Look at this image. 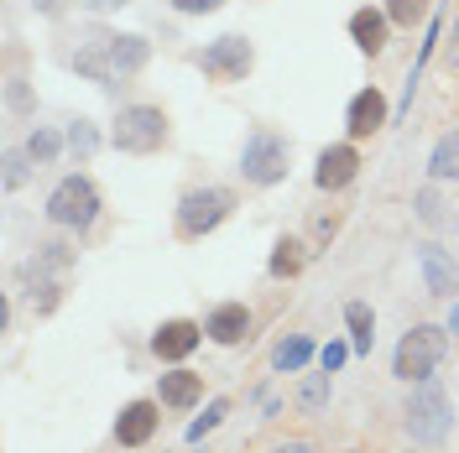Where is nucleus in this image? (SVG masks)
Segmentation results:
<instances>
[{
	"instance_id": "nucleus-1",
	"label": "nucleus",
	"mask_w": 459,
	"mask_h": 453,
	"mask_svg": "<svg viewBox=\"0 0 459 453\" xmlns=\"http://www.w3.org/2000/svg\"><path fill=\"white\" fill-rule=\"evenodd\" d=\"M146 47L142 37H115V31H94L79 57H74V68L84 73V79H100V84H115V79H131V73H142L146 68Z\"/></svg>"
},
{
	"instance_id": "nucleus-2",
	"label": "nucleus",
	"mask_w": 459,
	"mask_h": 453,
	"mask_svg": "<svg viewBox=\"0 0 459 453\" xmlns=\"http://www.w3.org/2000/svg\"><path fill=\"white\" fill-rule=\"evenodd\" d=\"M22 286H27V297H31V312L48 318V312L63 303V292L74 286V251H68L63 240L37 245V255L22 266Z\"/></svg>"
},
{
	"instance_id": "nucleus-3",
	"label": "nucleus",
	"mask_w": 459,
	"mask_h": 453,
	"mask_svg": "<svg viewBox=\"0 0 459 453\" xmlns=\"http://www.w3.org/2000/svg\"><path fill=\"white\" fill-rule=\"evenodd\" d=\"M444 349H449V334H444V329H433V323H418L412 334H402L397 360H392L397 380H407V386L429 380L433 370H438V360H444Z\"/></svg>"
},
{
	"instance_id": "nucleus-4",
	"label": "nucleus",
	"mask_w": 459,
	"mask_h": 453,
	"mask_svg": "<svg viewBox=\"0 0 459 453\" xmlns=\"http://www.w3.org/2000/svg\"><path fill=\"white\" fill-rule=\"evenodd\" d=\"M449 397H444V386L438 380H418L412 386V397H407V432L418 438V443H444V432H449Z\"/></svg>"
},
{
	"instance_id": "nucleus-5",
	"label": "nucleus",
	"mask_w": 459,
	"mask_h": 453,
	"mask_svg": "<svg viewBox=\"0 0 459 453\" xmlns=\"http://www.w3.org/2000/svg\"><path fill=\"white\" fill-rule=\"evenodd\" d=\"M235 209V193L230 188H194L188 199L178 203V235L183 240H204L209 229H220Z\"/></svg>"
},
{
	"instance_id": "nucleus-6",
	"label": "nucleus",
	"mask_w": 459,
	"mask_h": 453,
	"mask_svg": "<svg viewBox=\"0 0 459 453\" xmlns=\"http://www.w3.org/2000/svg\"><path fill=\"white\" fill-rule=\"evenodd\" d=\"M168 141V115L157 105H131V110L115 115V146L131 151V157H146Z\"/></svg>"
},
{
	"instance_id": "nucleus-7",
	"label": "nucleus",
	"mask_w": 459,
	"mask_h": 453,
	"mask_svg": "<svg viewBox=\"0 0 459 453\" xmlns=\"http://www.w3.org/2000/svg\"><path fill=\"white\" fill-rule=\"evenodd\" d=\"M94 214H100V193H94V183L89 177H63L53 188V199H48V219L63 229H84L94 225Z\"/></svg>"
},
{
	"instance_id": "nucleus-8",
	"label": "nucleus",
	"mask_w": 459,
	"mask_h": 453,
	"mask_svg": "<svg viewBox=\"0 0 459 453\" xmlns=\"http://www.w3.org/2000/svg\"><path fill=\"white\" fill-rule=\"evenodd\" d=\"M240 172H246V183H256V188L282 183L287 177V141L272 136V131H256V136L246 141V151H240Z\"/></svg>"
},
{
	"instance_id": "nucleus-9",
	"label": "nucleus",
	"mask_w": 459,
	"mask_h": 453,
	"mask_svg": "<svg viewBox=\"0 0 459 453\" xmlns=\"http://www.w3.org/2000/svg\"><path fill=\"white\" fill-rule=\"evenodd\" d=\"M199 63H204V73H209L214 84H235V79L251 73V42H246V37H220V42L204 47Z\"/></svg>"
},
{
	"instance_id": "nucleus-10",
	"label": "nucleus",
	"mask_w": 459,
	"mask_h": 453,
	"mask_svg": "<svg viewBox=\"0 0 459 453\" xmlns=\"http://www.w3.org/2000/svg\"><path fill=\"white\" fill-rule=\"evenodd\" d=\"M204 329L199 323H188V318H172V323H162L157 334H152V349H157V360H188L194 349H199Z\"/></svg>"
},
{
	"instance_id": "nucleus-11",
	"label": "nucleus",
	"mask_w": 459,
	"mask_h": 453,
	"mask_svg": "<svg viewBox=\"0 0 459 453\" xmlns=\"http://www.w3.org/2000/svg\"><path fill=\"white\" fill-rule=\"evenodd\" d=\"M360 172V151L355 146H329L324 157H318V172H314V183L324 188V193H340L344 183Z\"/></svg>"
},
{
	"instance_id": "nucleus-12",
	"label": "nucleus",
	"mask_w": 459,
	"mask_h": 453,
	"mask_svg": "<svg viewBox=\"0 0 459 453\" xmlns=\"http://www.w3.org/2000/svg\"><path fill=\"white\" fill-rule=\"evenodd\" d=\"M418 266H423V282H429L433 297H455L459 266L449 261V251H444V245H423V251H418Z\"/></svg>"
},
{
	"instance_id": "nucleus-13",
	"label": "nucleus",
	"mask_w": 459,
	"mask_h": 453,
	"mask_svg": "<svg viewBox=\"0 0 459 453\" xmlns=\"http://www.w3.org/2000/svg\"><path fill=\"white\" fill-rule=\"evenodd\" d=\"M381 125H386V99H381V89H360V94L350 99V136L366 141Z\"/></svg>"
},
{
	"instance_id": "nucleus-14",
	"label": "nucleus",
	"mask_w": 459,
	"mask_h": 453,
	"mask_svg": "<svg viewBox=\"0 0 459 453\" xmlns=\"http://www.w3.org/2000/svg\"><path fill=\"white\" fill-rule=\"evenodd\" d=\"M152 432H157V406H152V401H131V406L115 417V438H120L126 449H142Z\"/></svg>"
},
{
	"instance_id": "nucleus-15",
	"label": "nucleus",
	"mask_w": 459,
	"mask_h": 453,
	"mask_svg": "<svg viewBox=\"0 0 459 453\" xmlns=\"http://www.w3.org/2000/svg\"><path fill=\"white\" fill-rule=\"evenodd\" d=\"M204 334H209L214 344H240L246 334H251V312L240 308V303H220V308L209 312Z\"/></svg>"
},
{
	"instance_id": "nucleus-16",
	"label": "nucleus",
	"mask_w": 459,
	"mask_h": 453,
	"mask_svg": "<svg viewBox=\"0 0 459 453\" xmlns=\"http://www.w3.org/2000/svg\"><path fill=\"white\" fill-rule=\"evenodd\" d=\"M199 397H204V375H194V370H172V375H162V406L188 412Z\"/></svg>"
},
{
	"instance_id": "nucleus-17",
	"label": "nucleus",
	"mask_w": 459,
	"mask_h": 453,
	"mask_svg": "<svg viewBox=\"0 0 459 453\" xmlns=\"http://www.w3.org/2000/svg\"><path fill=\"white\" fill-rule=\"evenodd\" d=\"M386 21H392V16H381V11H355V16H350L355 47H360V53H381V47H386Z\"/></svg>"
},
{
	"instance_id": "nucleus-18",
	"label": "nucleus",
	"mask_w": 459,
	"mask_h": 453,
	"mask_svg": "<svg viewBox=\"0 0 459 453\" xmlns=\"http://www.w3.org/2000/svg\"><path fill=\"white\" fill-rule=\"evenodd\" d=\"M344 323H350V349H360V355H371V344H376V318L366 303H350L344 308Z\"/></svg>"
},
{
	"instance_id": "nucleus-19",
	"label": "nucleus",
	"mask_w": 459,
	"mask_h": 453,
	"mask_svg": "<svg viewBox=\"0 0 459 453\" xmlns=\"http://www.w3.org/2000/svg\"><path fill=\"white\" fill-rule=\"evenodd\" d=\"M429 172L438 177V183H449V177H459V125L444 136V141L433 146V162H429Z\"/></svg>"
},
{
	"instance_id": "nucleus-20",
	"label": "nucleus",
	"mask_w": 459,
	"mask_h": 453,
	"mask_svg": "<svg viewBox=\"0 0 459 453\" xmlns=\"http://www.w3.org/2000/svg\"><path fill=\"white\" fill-rule=\"evenodd\" d=\"M303 261H308V251H303L298 240H277V251H272V277H298Z\"/></svg>"
},
{
	"instance_id": "nucleus-21",
	"label": "nucleus",
	"mask_w": 459,
	"mask_h": 453,
	"mask_svg": "<svg viewBox=\"0 0 459 453\" xmlns=\"http://www.w3.org/2000/svg\"><path fill=\"white\" fill-rule=\"evenodd\" d=\"M308 355H314V344L303 339V334H292V339L277 344V370H303L308 365Z\"/></svg>"
},
{
	"instance_id": "nucleus-22",
	"label": "nucleus",
	"mask_w": 459,
	"mask_h": 453,
	"mask_svg": "<svg viewBox=\"0 0 459 453\" xmlns=\"http://www.w3.org/2000/svg\"><path fill=\"white\" fill-rule=\"evenodd\" d=\"M324 401H329V370H324V375H308L303 391H298V406H303V412H318Z\"/></svg>"
},
{
	"instance_id": "nucleus-23",
	"label": "nucleus",
	"mask_w": 459,
	"mask_h": 453,
	"mask_svg": "<svg viewBox=\"0 0 459 453\" xmlns=\"http://www.w3.org/2000/svg\"><path fill=\"white\" fill-rule=\"evenodd\" d=\"M386 16H392L397 27H412V21L429 16V0H386Z\"/></svg>"
},
{
	"instance_id": "nucleus-24",
	"label": "nucleus",
	"mask_w": 459,
	"mask_h": 453,
	"mask_svg": "<svg viewBox=\"0 0 459 453\" xmlns=\"http://www.w3.org/2000/svg\"><path fill=\"white\" fill-rule=\"evenodd\" d=\"M68 146H74V157H94V146H100L94 125H89V120H74V125H68Z\"/></svg>"
},
{
	"instance_id": "nucleus-25",
	"label": "nucleus",
	"mask_w": 459,
	"mask_h": 453,
	"mask_svg": "<svg viewBox=\"0 0 459 453\" xmlns=\"http://www.w3.org/2000/svg\"><path fill=\"white\" fill-rule=\"evenodd\" d=\"M225 412H230V401H209V412H204L194 427H188V443H199L204 432H214V427L225 423Z\"/></svg>"
},
{
	"instance_id": "nucleus-26",
	"label": "nucleus",
	"mask_w": 459,
	"mask_h": 453,
	"mask_svg": "<svg viewBox=\"0 0 459 453\" xmlns=\"http://www.w3.org/2000/svg\"><path fill=\"white\" fill-rule=\"evenodd\" d=\"M27 157H31V162H53V157H57V136H53V131H31Z\"/></svg>"
},
{
	"instance_id": "nucleus-27",
	"label": "nucleus",
	"mask_w": 459,
	"mask_h": 453,
	"mask_svg": "<svg viewBox=\"0 0 459 453\" xmlns=\"http://www.w3.org/2000/svg\"><path fill=\"white\" fill-rule=\"evenodd\" d=\"M22 177H27V167H22V151H11V157H5V188H22Z\"/></svg>"
},
{
	"instance_id": "nucleus-28",
	"label": "nucleus",
	"mask_w": 459,
	"mask_h": 453,
	"mask_svg": "<svg viewBox=\"0 0 459 453\" xmlns=\"http://www.w3.org/2000/svg\"><path fill=\"white\" fill-rule=\"evenodd\" d=\"M418 214H423L429 225H438V219H444V214H438V199H433V188H423V193H418Z\"/></svg>"
},
{
	"instance_id": "nucleus-29",
	"label": "nucleus",
	"mask_w": 459,
	"mask_h": 453,
	"mask_svg": "<svg viewBox=\"0 0 459 453\" xmlns=\"http://www.w3.org/2000/svg\"><path fill=\"white\" fill-rule=\"evenodd\" d=\"M178 11H188V16H204V11H220L225 0H172Z\"/></svg>"
},
{
	"instance_id": "nucleus-30",
	"label": "nucleus",
	"mask_w": 459,
	"mask_h": 453,
	"mask_svg": "<svg viewBox=\"0 0 459 453\" xmlns=\"http://www.w3.org/2000/svg\"><path fill=\"white\" fill-rule=\"evenodd\" d=\"M272 453H314V443H308V438H287V443H277Z\"/></svg>"
},
{
	"instance_id": "nucleus-31",
	"label": "nucleus",
	"mask_w": 459,
	"mask_h": 453,
	"mask_svg": "<svg viewBox=\"0 0 459 453\" xmlns=\"http://www.w3.org/2000/svg\"><path fill=\"white\" fill-rule=\"evenodd\" d=\"M344 365V344H329L324 349V370H340Z\"/></svg>"
},
{
	"instance_id": "nucleus-32",
	"label": "nucleus",
	"mask_w": 459,
	"mask_h": 453,
	"mask_svg": "<svg viewBox=\"0 0 459 453\" xmlns=\"http://www.w3.org/2000/svg\"><path fill=\"white\" fill-rule=\"evenodd\" d=\"M449 68H459V21H455V37H449Z\"/></svg>"
},
{
	"instance_id": "nucleus-33",
	"label": "nucleus",
	"mask_w": 459,
	"mask_h": 453,
	"mask_svg": "<svg viewBox=\"0 0 459 453\" xmlns=\"http://www.w3.org/2000/svg\"><path fill=\"white\" fill-rule=\"evenodd\" d=\"M94 11H115V5H126V0H89Z\"/></svg>"
},
{
	"instance_id": "nucleus-34",
	"label": "nucleus",
	"mask_w": 459,
	"mask_h": 453,
	"mask_svg": "<svg viewBox=\"0 0 459 453\" xmlns=\"http://www.w3.org/2000/svg\"><path fill=\"white\" fill-rule=\"evenodd\" d=\"M449 334L459 339V297H455V312H449Z\"/></svg>"
},
{
	"instance_id": "nucleus-35",
	"label": "nucleus",
	"mask_w": 459,
	"mask_h": 453,
	"mask_svg": "<svg viewBox=\"0 0 459 453\" xmlns=\"http://www.w3.org/2000/svg\"><path fill=\"white\" fill-rule=\"evenodd\" d=\"M37 5H42V11H48V16H53V11H63V0H37Z\"/></svg>"
}]
</instances>
